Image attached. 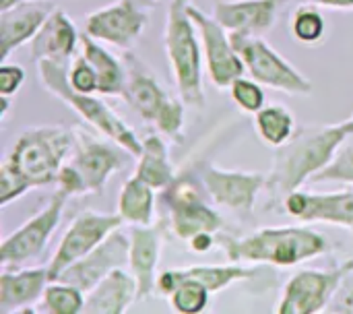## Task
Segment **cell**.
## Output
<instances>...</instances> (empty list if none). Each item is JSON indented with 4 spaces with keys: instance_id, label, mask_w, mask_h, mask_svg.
<instances>
[{
    "instance_id": "cell-1",
    "label": "cell",
    "mask_w": 353,
    "mask_h": 314,
    "mask_svg": "<svg viewBox=\"0 0 353 314\" xmlns=\"http://www.w3.org/2000/svg\"><path fill=\"white\" fill-rule=\"evenodd\" d=\"M347 137L343 122L300 126L288 143L277 147L265 186L271 199L283 203L290 193L310 182V178L335 157Z\"/></svg>"
},
{
    "instance_id": "cell-2",
    "label": "cell",
    "mask_w": 353,
    "mask_h": 314,
    "mask_svg": "<svg viewBox=\"0 0 353 314\" xmlns=\"http://www.w3.org/2000/svg\"><path fill=\"white\" fill-rule=\"evenodd\" d=\"M221 248L230 261L267 263L277 267H294L316 259L329 251V242L312 228H263L244 238H223Z\"/></svg>"
},
{
    "instance_id": "cell-3",
    "label": "cell",
    "mask_w": 353,
    "mask_h": 314,
    "mask_svg": "<svg viewBox=\"0 0 353 314\" xmlns=\"http://www.w3.org/2000/svg\"><path fill=\"white\" fill-rule=\"evenodd\" d=\"M37 75L41 85L58 99H62L72 112H77L87 124L101 133L108 141L116 143L126 153L139 157L143 151V141L137 139L134 130L112 112L101 99L91 93L74 91L68 83V64L56 60H37Z\"/></svg>"
},
{
    "instance_id": "cell-4",
    "label": "cell",
    "mask_w": 353,
    "mask_h": 314,
    "mask_svg": "<svg viewBox=\"0 0 353 314\" xmlns=\"http://www.w3.org/2000/svg\"><path fill=\"white\" fill-rule=\"evenodd\" d=\"M77 135L72 128L58 124L31 126L14 141L6 164L14 168L31 188L54 184L60 168L74 149Z\"/></svg>"
},
{
    "instance_id": "cell-5",
    "label": "cell",
    "mask_w": 353,
    "mask_h": 314,
    "mask_svg": "<svg viewBox=\"0 0 353 314\" xmlns=\"http://www.w3.org/2000/svg\"><path fill=\"white\" fill-rule=\"evenodd\" d=\"M186 6H188L186 0L170 2L165 29H163V48L182 101L186 106L203 110L205 108L203 56L194 33L196 25L190 19Z\"/></svg>"
},
{
    "instance_id": "cell-6",
    "label": "cell",
    "mask_w": 353,
    "mask_h": 314,
    "mask_svg": "<svg viewBox=\"0 0 353 314\" xmlns=\"http://www.w3.org/2000/svg\"><path fill=\"white\" fill-rule=\"evenodd\" d=\"M232 41L254 81L265 87L279 89L288 95H312V81L304 77L296 66H292L279 52H275L261 35L232 33Z\"/></svg>"
},
{
    "instance_id": "cell-7",
    "label": "cell",
    "mask_w": 353,
    "mask_h": 314,
    "mask_svg": "<svg viewBox=\"0 0 353 314\" xmlns=\"http://www.w3.org/2000/svg\"><path fill=\"white\" fill-rule=\"evenodd\" d=\"M122 95L143 120L155 124L157 130L163 133L165 137L178 143L182 141L184 104L172 97L159 85V81L149 70H145L139 62H134V68L130 70V77L126 81Z\"/></svg>"
},
{
    "instance_id": "cell-8",
    "label": "cell",
    "mask_w": 353,
    "mask_h": 314,
    "mask_svg": "<svg viewBox=\"0 0 353 314\" xmlns=\"http://www.w3.org/2000/svg\"><path fill=\"white\" fill-rule=\"evenodd\" d=\"M68 199L70 197L58 188L50 197V201L43 205L41 211H37L33 217H29L12 234L2 238V244H0L2 267L23 265L43 253L50 236L54 234V230L58 228V224L62 219V211H64Z\"/></svg>"
},
{
    "instance_id": "cell-9",
    "label": "cell",
    "mask_w": 353,
    "mask_h": 314,
    "mask_svg": "<svg viewBox=\"0 0 353 314\" xmlns=\"http://www.w3.org/2000/svg\"><path fill=\"white\" fill-rule=\"evenodd\" d=\"M353 273V259L329 271H300L283 288L279 300V314H319L323 313L341 284Z\"/></svg>"
},
{
    "instance_id": "cell-10",
    "label": "cell",
    "mask_w": 353,
    "mask_h": 314,
    "mask_svg": "<svg viewBox=\"0 0 353 314\" xmlns=\"http://www.w3.org/2000/svg\"><path fill=\"white\" fill-rule=\"evenodd\" d=\"M124 219L118 213H97V211H83L77 215L62 236L50 265H48V277L50 282H56L66 267L89 255L93 248H97L112 232L120 230Z\"/></svg>"
},
{
    "instance_id": "cell-11",
    "label": "cell",
    "mask_w": 353,
    "mask_h": 314,
    "mask_svg": "<svg viewBox=\"0 0 353 314\" xmlns=\"http://www.w3.org/2000/svg\"><path fill=\"white\" fill-rule=\"evenodd\" d=\"M186 8L201 33L205 64L211 83L219 89H230V85L238 77H244L246 70V64L232 41V33L215 17H209L201 8L192 4H188Z\"/></svg>"
},
{
    "instance_id": "cell-12",
    "label": "cell",
    "mask_w": 353,
    "mask_h": 314,
    "mask_svg": "<svg viewBox=\"0 0 353 314\" xmlns=\"http://www.w3.org/2000/svg\"><path fill=\"white\" fill-rule=\"evenodd\" d=\"M147 23L149 14L134 0H116L87 14L85 33L97 41L128 50L141 39Z\"/></svg>"
},
{
    "instance_id": "cell-13",
    "label": "cell",
    "mask_w": 353,
    "mask_h": 314,
    "mask_svg": "<svg viewBox=\"0 0 353 314\" xmlns=\"http://www.w3.org/2000/svg\"><path fill=\"white\" fill-rule=\"evenodd\" d=\"M201 180L209 197L225 209H232L240 215H250L256 197L267 186V176L261 172H240L223 170L217 166H207L201 174Z\"/></svg>"
},
{
    "instance_id": "cell-14",
    "label": "cell",
    "mask_w": 353,
    "mask_h": 314,
    "mask_svg": "<svg viewBox=\"0 0 353 314\" xmlns=\"http://www.w3.org/2000/svg\"><path fill=\"white\" fill-rule=\"evenodd\" d=\"M165 201L170 207L172 230L184 242H190L201 232L215 234L223 228L221 215L211 209L190 184L182 180H174L168 186Z\"/></svg>"
},
{
    "instance_id": "cell-15",
    "label": "cell",
    "mask_w": 353,
    "mask_h": 314,
    "mask_svg": "<svg viewBox=\"0 0 353 314\" xmlns=\"http://www.w3.org/2000/svg\"><path fill=\"white\" fill-rule=\"evenodd\" d=\"M128 255H130V238L120 230H116L97 248H93L89 255L66 267L56 282L70 284L79 288L83 294H89L105 275H110L118 267H124L128 263Z\"/></svg>"
},
{
    "instance_id": "cell-16",
    "label": "cell",
    "mask_w": 353,
    "mask_h": 314,
    "mask_svg": "<svg viewBox=\"0 0 353 314\" xmlns=\"http://www.w3.org/2000/svg\"><path fill=\"white\" fill-rule=\"evenodd\" d=\"M77 141H74V149L70 153L68 164L77 170V174L81 176L83 184H85V193H101L110 180V176L122 168L124 159L122 155L116 151V143H105L99 141L95 137H89L83 130H77Z\"/></svg>"
},
{
    "instance_id": "cell-17",
    "label": "cell",
    "mask_w": 353,
    "mask_h": 314,
    "mask_svg": "<svg viewBox=\"0 0 353 314\" xmlns=\"http://www.w3.org/2000/svg\"><path fill=\"white\" fill-rule=\"evenodd\" d=\"M283 209L304 224H333L353 228V190L343 193H302L294 190L283 199Z\"/></svg>"
},
{
    "instance_id": "cell-18",
    "label": "cell",
    "mask_w": 353,
    "mask_h": 314,
    "mask_svg": "<svg viewBox=\"0 0 353 314\" xmlns=\"http://www.w3.org/2000/svg\"><path fill=\"white\" fill-rule=\"evenodd\" d=\"M56 10L52 0H23L0 10V56L6 60L12 50L31 41Z\"/></svg>"
},
{
    "instance_id": "cell-19",
    "label": "cell",
    "mask_w": 353,
    "mask_h": 314,
    "mask_svg": "<svg viewBox=\"0 0 353 314\" xmlns=\"http://www.w3.org/2000/svg\"><path fill=\"white\" fill-rule=\"evenodd\" d=\"M285 2L288 0H219L213 17L230 33L263 35L273 29Z\"/></svg>"
},
{
    "instance_id": "cell-20",
    "label": "cell",
    "mask_w": 353,
    "mask_h": 314,
    "mask_svg": "<svg viewBox=\"0 0 353 314\" xmlns=\"http://www.w3.org/2000/svg\"><path fill=\"white\" fill-rule=\"evenodd\" d=\"M161 253V234L151 226H134L130 232V273L139 286V300L147 298L155 290L157 263Z\"/></svg>"
},
{
    "instance_id": "cell-21",
    "label": "cell",
    "mask_w": 353,
    "mask_h": 314,
    "mask_svg": "<svg viewBox=\"0 0 353 314\" xmlns=\"http://www.w3.org/2000/svg\"><path fill=\"white\" fill-rule=\"evenodd\" d=\"M77 41L79 33L72 19L56 8L31 39V56L35 60H56L68 64L72 60Z\"/></svg>"
},
{
    "instance_id": "cell-22",
    "label": "cell",
    "mask_w": 353,
    "mask_h": 314,
    "mask_svg": "<svg viewBox=\"0 0 353 314\" xmlns=\"http://www.w3.org/2000/svg\"><path fill=\"white\" fill-rule=\"evenodd\" d=\"M134 300H139L137 279L134 275L118 267L89 292V296L85 298L83 313L124 314Z\"/></svg>"
},
{
    "instance_id": "cell-23",
    "label": "cell",
    "mask_w": 353,
    "mask_h": 314,
    "mask_svg": "<svg viewBox=\"0 0 353 314\" xmlns=\"http://www.w3.org/2000/svg\"><path fill=\"white\" fill-rule=\"evenodd\" d=\"M48 284V267L21 271H8V267H4L0 273V313H21L25 306L39 302Z\"/></svg>"
},
{
    "instance_id": "cell-24",
    "label": "cell",
    "mask_w": 353,
    "mask_h": 314,
    "mask_svg": "<svg viewBox=\"0 0 353 314\" xmlns=\"http://www.w3.org/2000/svg\"><path fill=\"white\" fill-rule=\"evenodd\" d=\"M81 52L85 54V58L91 62V66L97 72V91L101 95H122L124 87H126V70L122 66V62L112 56L105 48H101L97 43V39L89 37L87 33L81 37Z\"/></svg>"
},
{
    "instance_id": "cell-25",
    "label": "cell",
    "mask_w": 353,
    "mask_h": 314,
    "mask_svg": "<svg viewBox=\"0 0 353 314\" xmlns=\"http://www.w3.org/2000/svg\"><path fill=\"white\" fill-rule=\"evenodd\" d=\"M155 213V188L139 176L128 178L118 195V215L130 226H149Z\"/></svg>"
},
{
    "instance_id": "cell-26",
    "label": "cell",
    "mask_w": 353,
    "mask_h": 314,
    "mask_svg": "<svg viewBox=\"0 0 353 314\" xmlns=\"http://www.w3.org/2000/svg\"><path fill=\"white\" fill-rule=\"evenodd\" d=\"M134 176H139L141 180L151 184L155 190L168 188L176 180L174 168H172L170 157H168L165 143L157 135H147L143 139V151L139 155Z\"/></svg>"
},
{
    "instance_id": "cell-27",
    "label": "cell",
    "mask_w": 353,
    "mask_h": 314,
    "mask_svg": "<svg viewBox=\"0 0 353 314\" xmlns=\"http://www.w3.org/2000/svg\"><path fill=\"white\" fill-rule=\"evenodd\" d=\"M254 116H256L254 118L256 130L269 147H275V149L281 147L296 133V120L285 106L273 104V106L259 110Z\"/></svg>"
},
{
    "instance_id": "cell-28",
    "label": "cell",
    "mask_w": 353,
    "mask_h": 314,
    "mask_svg": "<svg viewBox=\"0 0 353 314\" xmlns=\"http://www.w3.org/2000/svg\"><path fill=\"white\" fill-rule=\"evenodd\" d=\"M180 273L186 277L199 279L211 294H217L236 282L250 279L256 271L240 267V265H196V267L180 269Z\"/></svg>"
},
{
    "instance_id": "cell-29",
    "label": "cell",
    "mask_w": 353,
    "mask_h": 314,
    "mask_svg": "<svg viewBox=\"0 0 353 314\" xmlns=\"http://www.w3.org/2000/svg\"><path fill=\"white\" fill-rule=\"evenodd\" d=\"M83 292L64 282H50L39 300L37 313L46 314H79L83 313Z\"/></svg>"
},
{
    "instance_id": "cell-30",
    "label": "cell",
    "mask_w": 353,
    "mask_h": 314,
    "mask_svg": "<svg viewBox=\"0 0 353 314\" xmlns=\"http://www.w3.org/2000/svg\"><path fill=\"white\" fill-rule=\"evenodd\" d=\"M292 35L300 41V43H316L323 39L325 35V19L323 14L312 6H300L290 23Z\"/></svg>"
},
{
    "instance_id": "cell-31",
    "label": "cell",
    "mask_w": 353,
    "mask_h": 314,
    "mask_svg": "<svg viewBox=\"0 0 353 314\" xmlns=\"http://www.w3.org/2000/svg\"><path fill=\"white\" fill-rule=\"evenodd\" d=\"M310 182H343L353 186V141L343 143L335 157L319 174H314Z\"/></svg>"
},
{
    "instance_id": "cell-32",
    "label": "cell",
    "mask_w": 353,
    "mask_h": 314,
    "mask_svg": "<svg viewBox=\"0 0 353 314\" xmlns=\"http://www.w3.org/2000/svg\"><path fill=\"white\" fill-rule=\"evenodd\" d=\"M230 93L232 99L236 101V106L248 114H256L259 110L265 108V91L261 87L259 81H250L246 77H238L232 85H230Z\"/></svg>"
},
{
    "instance_id": "cell-33",
    "label": "cell",
    "mask_w": 353,
    "mask_h": 314,
    "mask_svg": "<svg viewBox=\"0 0 353 314\" xmlns=\"http://www.w3.org/2000/svg\"><path fill=\"white\" fill-rule=\"evenodd\" d=\"M68 83L74 91H81V93H95L99 87L97 72L83 52L74 56L68 64Z\"/></svg>"
},
{
    "instance_id": "cell-34",
    "label": "cell",
    "mask_w": 353,
    "mask_h": 314,
    "mask_svg": "<svg viewBox=\"0 0 353 314\" xmlns=\"http://www.w3.org/2000/svg\"><path fill=\"white\" fill-rule=\"evenodd\" d=\"M31 186L27 184V180L14 170L10 168L6 161H2L0 166V207H6L8 203L21 199Z\"/></svg>"
},
{
    "instance_id": "cell-35",
    "label": "cell",
    "mask_w": 353,
    "mask_h": 314,
    "mask_svg": "<svg viewBox=\"0 0 353 314\" xmlns=\"http://www.w3.org/2000/svg\"><path fill=\"white\" fill-rule=\"evenodd\" d=\"M25 81V70L19 64L2 62L0 66V95H14Z\"/></svg>"
},
{
    "instance_id": "cell-36",
    "label": "cell",
    "mask_w": 353,
    "mask_h": 314,
    "mask_svg": "<svg viewBox=\"0 0 353 314\" xmlns=\"http://www.w3.org/2000/svg\"><path fill=\"white\" fill-rule=\"evenodd\" d=\"M188 244H190V248H192L194 253H207V251H211V248L215 246V238H213L211 232H201V234H196Z\"/></svg>"
},
{
    "instance_id": "cell-37",
    "label": "cell",
    "mask_w": 353,
    "mask_h": 314,
    "mask_svg": "<svg viewBox=\"0 0 353 314\" xmlns=\"http://www.w3.org/2000/svg\"><path fill=\"white\" fill-rule=\"evenodd\" d=\"M314 6H327L335 10H353V0H306Z\"/></svg>"
},
{
    "instance_id": "cell-38",
    "label": "cell",
    "mask_w": 353,
    "mask_h": 314,
    "mask_svg": "<svg viewBox=\"0 0 353 314\" xmlns=\"http://www.w3.org/2000/svg\"><path fill=\"white\" fill-rule=\"evenodd\" d=\"M8 106H10L8 95H0V120H4V118H6V114H8Z\"/></svg>"
},
{
    "instance_id": "cell-39",
    "label": "cell",
    "mask_w": 353,
    "mask_h": 314,
    "mask_svg": "<svg viewBox=\"0 0 353 314\" xmlns=\"http://www.w3.org/2000/svg\"><path fill=\"white\" fill-rule=\"evenodd\" d=\"M343 126H345L347 135H350V137H353V114L350 116V118H347V120H345V122H343Z\"/></svg>"
},
{
    "instance_id": "cell-40",
    "label": "cell",
    "mask_w": 353,
    "mask_h": 314,
    "mask_svg": "<svg viewBox=\"0 0 353 314\" xmlns=\"http://www.w3.org/2000/svg\"><path fill=\"white\" fill-rule=\"evenodd\" d=\"M17 2H23V0H0V10H2V8H8V6H12V4H17Z\"/></svg>"
},
{
    "instance_id": "cell-41",
    "label": "cell",
    "mask_w": 353,
    "mask_h": 314,
    "mask_svg": "<svg viewBox=\"0 0 353 314\" xmlns=\"http://www.w3.org/2000/svg\"><path fill=\"white\" fill-rule=\"evenodd\" d=\"M345 311H347V313H353V300L350 302V308H345Z\"/></svg>"
}]
</instances>
